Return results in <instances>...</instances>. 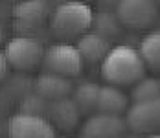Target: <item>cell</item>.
Wrapping results in <instances>:
<instances>
[{
	"label": "cell",
	"instance_id": "6da1fadb",
	"mask_svg": "<svg viewBox=\"0 0 160 138\" xmlns=\"http://www.w3.org/2000/svg\"><path fill=\"white\" fill-rule=\"evenodd\" d=\"M145 63L138 48L129 44H116L111 48L101 63V76L109 85L132 87L145 76Z\"/></svg>",
	"mask_w": 160,
	"mask_h": 138
},
{
	"label": "cell",
	"instance_id": "7a4b0ae2",
	"mask_svg": "<svg viewBox=\"0 0 160 138\" xmlns=\"http://www.w3.org/2000/svg\"><path fill=\"white\" fill-rule=\"evenodd\" d=\"M92 20H94V11L87 2L68 0L53 8L48 28L53 37L68 43L72 39H79L83 33L90 30Z\"/></svg>",
	"mask_w": 160,
	"mask_h": 138
},
{
	"label": "cell",
	"instance_id": "3957f363",
	"mask_svg": "<svg viewBox=\"0 0 160 138\" xmlns=\"http://www.w3.org/2000/svg\"><path fill=\"white\" fill-rule=\"evenodd\" d=\"M42 43L32 35H17L4 46V55L9 63V68L17 72H33L42 66L44 59Z\"/></svg>",
	"mask_w": 160,
	"mask_h": 138
},
{
	"label": "cell",
	"instance_id": "277c9868",
	"mask_svg": "<svg viewBox=\"0 0 160 138\" xmlns=\"http://www.w3.org/2000/svg\"><path fill=\"white\" fill-rule=\"evenodd\" d=\"M42 68L46 72H53L64 77H78L85 68V61L81 57L79 50L76 44L70 43H53L44 50V59H42Z\"/></svg>",
	"mask_w": 160,
	"mask_h": 138
},
{
	"label": "cell",
	"instance_id": "5b68a950",
	"mask_svg": "<svg viewBox=\"0 0 160 138\" xmlns=\"http://www.w3.org/2000/svg\"><path fill=\"white\" fill-rule=\"evenodd\" d=\"M52 11L53 6L46 0H18L11 11V20L17 31L30 35L48 24Z\"/></svg>",
	"mask_w": 160,
	"mask_h": 138
},
{
	"label": "cell",
	"instance_id": "8992f818",
	"mask_svg": "<svg viewBox=\"0 0 160 138\" xmlns=\"http://www.w3.org/2000/svg\"><path fill=\"white\" fill-rule=\"evenodd\" d=\"M114 11L125 28L147 30L158 20L160 6L155 0H120Z\"/></svg>",
	"mask_w": 160,
	"mask_h": 138
},
{
	"label": "cell",
	"instance_id": "52a82bcc",
	"mask_svg": "<svg viewBox=\"0 0 160 138\" xmlns=\"http://www.w3.org/2000/svg\"><path fill=\"white\" fill-rule=\"evenodd\" d=\"M129 131V123L123 116L92 112L81 125V136L85 138H123Z\"/></svg>",
	"mask_w": 160,
	"mask_h": 138
},
{
	"label": "cell",
	"instance_id": "ba28073f",
	"mask_svg": "<svg viewBox=\"0 0 160 138\" xmlns=\"http://www.w3.org/2000/svg\"><path fill=\"white\" fill-rule=\"evenodd\" d=\"M9 138H55L57 129L46 116L17 112L8 123Z\"/></svg>",
	"mask_w": 160,
	"mask_h": 138
},
{
	"label": "cell",
	"instance_id": "9c48e42d",
	"mask_svg": "<svg viewBox=\"0 0 160 138\" xmlns=\"http://www.w3.org/2000/svg\"><path fill=\"white\" fill-rule=\"evenodd\" d=\"M125 120L129 123V129L134 133H160V98L142 103H131Z\"/></svg>",
	"mask_w": 160,
	"mask_h": 138
},
{
	"label": "cell",
	"instance_id": "30bf717a",
	"mask_svg": "<svg viewBox=\"0 0 160 138\" xmlns=\"http://www.w3.org/2000/svg\"><path fill=\"white\" fill-rule=\"evenodd\" d=\"M81 116H83L81 110L78 109L76 101L70 96L55 100V101H50L48 114H46V118L53 123V127L57 131H63V133H68V131L76 129L81 122Z\"/></svg>",
	"mask_w": 160,
	"mask_h": 138
},
{
	"label": "cell",
	"instance_id": "8fae6325",
	"mask_svg": "<svg viewBox=\"0 0 160 138\" xmlns=\"http://www.w3.org/2000/svg\"><path fill=\"white\" fill-rule=\"evenodd\" d=\"M33 90L39 96H42L48 101H55L61 98H68L74 92V83L70 77L59 76L53 72H42L35 77L33 81Z\"/></svg>",
	"mask_w": 160,
	"mask_h": 138
},
{
	"label": "cell",
	"instance_id": "7c38bea8",
	"mask_svg": "<svg viewBox=\"0 0 160 138\" xmlns=\"http://www.w3.org/2000/svg\"><path fill=\"white\" fill-rule=\"evenodd\" d=\"M76 46L79 50L81 57L85 64H101L103 59L107 57V54L111 52V41L105 39L103 35H99L96 31H87L83 33L79 39L76 41Z\"/></svg>",
	"mask_w": 160,
	"mask_h": 138
},
{
	"label": "cell",
	"instance_id": "4fadbf2b",
	"mask_svg": "<svg viewBox=\"0 0 160 138\" xmlns=\"http://www.w3.org/2000/svg\"><path fill=\"white\" fill-rule=\"evenodd\" d=\"M129 107H131V98L129 94L122 90V87L116 85H103L99 89V96H98V112H107V114H118L123 116L127 114Z\"/></svg>",
	"mask_w": 160,
	"mask_h": 138
},
{
	"label": "cell",
	"instance_id": "5bb4252c",
	"mask_svg": "<svg viewBox=\"0 0 160 138\" xmlns=\"http://www.w3.org/2000/svg\"><path fill=\"white\" fill-rule=\"evenodd\" d=\"M138 52L144 59L147 70L160 72V30L145 33L138 44Z\"/></svg>",
	"mask_w": 160,
	"mask_h": 138
},
{
	"label": "cell",
	"instance_id": "9a60e30c",
	"mask_svg": "<svg viewBox=\"0 0 160 138\" xmlns=\"http://www.w3.org/2000/svg\"><path fill=\"white\" fill-rule=\"evenodd\" d=\"M99 89H101V85H98L94 81H83L81 85L74 87L72 100L76 101V105L81 110V114H92V112H96Z\"/></svg>",
	"mask_w": 160,
	"mask_h": 138
},
{
	"label": "cell",
	"instance_id": "2e32d148",
	"mask_svg": "<svg viewBox=\"0 0 160 138\" xmlns=\"http://www.w3.org/2000/svg\"><path fill=\"white\" fill-rule=\"evenodd\" d=\"M122 20L116 11L112 9H101L99 13H94V20H92V28L90 30L103 35L105 39H114L118 35H122Z\"/></svg>",
	"mask_w": 160,
	"mask_h": 138
},
{
	"label": "cell",
	"instance_id": "e0dca14e",
	"mask_svg": "<svg viewBox=\"0 0 160 138\" xmlns=\"http://www.w3.org/2000/svg\"><path fill=\"white\" fill-rule=\"evenodd\" d=\"M129 98H131V103H142V101L160 98V79L155 76H144L131 87Z\"/></svg>",
	"mask_w": 160,
	"mask_h": 138
},
{
	"label": "cell",
	"instance_id": "ac0fdd59",
	"mask_svg": "<svg viewBox=\"0 0 160 138\" xmlns=\"http://www.w3.org/2000/svg\"><path fill=\"white\" fill-rule=\"evenodd\" d=\"M48 105H50L48 100H44L42 96H39L33 90L32 94H26L20 100V112L35 114V116H46L48 114Z\"/></svg>",
	"mask_w": 160,
	"mask_h": 138
},
{
	"label": "cell",
	"instance_id": "d6986e66",
	"mask_svg": "<svg viewBox=\"0 0 160 138\" xmlns=\"http://www.w3.org/2000/svg\"><path fill=\"white\" fill-rule=\"evenodd\" d=\"M8 72H9V63L4 55V50H0V83L8 77Z\"/></svg>",
	"mask_w": 160,
	"mask_h": 138
},
{
	"label": "cell",
	"instance_id": "ffe728a7",
	"mask_svg": "<svg viewBox=\"0 0 160 138\" xmlns=\"http://www.w3.org/2000/svg\"><path fill=\"white\" fill-rule=\"evenodd\" d=\"M98 2L103 9H116V6L120 4V0H98Z\"/></svg>",
	"mask_w": 160,
	"mask_h": 138
},
{
	"label": "cell",
	"instance_id": "44dd1931",
	"mask_svg": "<svg viewBox=\"0 0 160 138\" xmlns=\"http://www.w3.org/2000/svg\"><path fill=\"white\" fill-rule=\"evenodd\" d=\"M46 2H48V4H52V6L55 8V6H59V4H63V2H68V0H46Z\"/></svg>",
	"mask_w": 160,
	"mask_h": 138
},
{
	"label": "cell",
	"instance_id": "7402d4cb",
	"mask_svg": "<svg viewBox=\"0 0 160 138\" xmlns=\"http://www.w3.org/2000/svg\"><path fill=\"white\" fill-rule=\"evenodd\" d=\"M4 41V26H2V22H0V43Z\"/></svg>",
	"mask_w": 160,
	"mask_h": 138
},
{
	"label": "cell",
	"instance_id": "603a6c76",
	"mask_svg": "<svg viewBox=\"0 0 160 138\" xmlns=\"http://www.w3.org/2000/svg\"><path fill=\"white\" fill-rule=\"evenodd\" d=\"M145 138H160V133H153V135H147Z\"/></svg>",
	"mask_w": 160,
	"mask_h": 138
},
{
	"label": "cell",
	"instance_id": "cb8c5ba5",
	"mask_svg": "<svg viewBox=\"0 0 160 138\" xmlns=\"http://www.w3.org/2000/svg\"><path fill=\"white\" fill-rule=\"evenodd\" d=\"M155 2H157V4H158V6H160V0H155Z\"/></svg>",
	"mask_w": 160,
	"mask_h": 138
},
{
	"label": "cell",
	"instance_id": "d4e9b609",
	"mask_svg": "<svg viewBox=\"0 0 160 138\" xmlns=\"http://www.w3.org/2000/svg\"><path fill=\"white\" fill-rule=\"evenodd\" d=\"M55 138H63V136H55Z\"/></svg>",
	"mask_w": 160,
	"mask_h": 138
},
{
	"label": "cell",
	"instance_id": "484cf974",
	"mask_svg": "<svg viewBox=\"0 0 160 138\" xmlns=\"http://www.w3.org/2000/svg\"><path fill=\"white\" fill-rule=\"evenodd\" d=\"M78 138H85V136H78Z\"/></svg>",
	"mask_w": 160,
	"mask_h": 138
},
{
	"label": "cell",
	"instance_id": "4316f807",
	"mask_svg": "<svg viewBox=\"0 0 160 138\" xmlns=\"http://www.w3.org/2000/svg\"><path fill=\"white\" fill-rule=\"evenodd\" d=\"M83 2H87V0H83Z\"/></svg>",
	"mask_w": 160,
	"mask_h": 138
}]
</instances>
